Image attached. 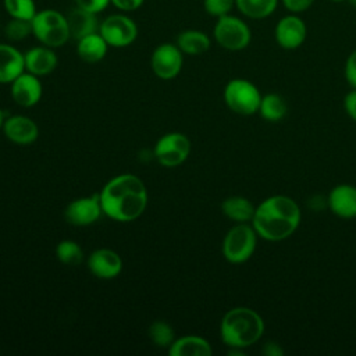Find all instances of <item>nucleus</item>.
<instances>
[{
  "instance_id": "obj_1",
  "label": "nucleus",
  "mask_w": 356,
  "mask_h": 356,
  "mask_svg": "<svg viewBox=\"0 0 356 356\" xmlns=\"http://www.w3.org/2000/svg\"><path fill=\"white\" fill-rule=\"evenodd\" d=\"M99 196L103 213L122 222L136 220L147 204L146 188L134 174H121L111 178Z\"/></svg>"
},
{
  "instance_id": "obj_2",
  "label": "nucleus",
  "mask_w": 356,
  "mask_h": 356,
  "mask_svg": "<svg viewBox=\"0 0 356 356\" xmlns=\"http://www.w3.org/2000/svg\"><path fill=\"white\" fill-rule=\"evenodd\" d=\"M300 218V209L292 197L274 195L256 206L252 227L260 238L278 242L289 238L298 229Z\"/></svg>"
},
{
  "instance_id": "obj_3",
  "label": "nucleus",
  "mask_w": 356,
  "mask_h": 356,
  "mask_svg": "<svg viewBox=\"0 0 356 356\" xmlns=\"http://www.w3.org/2000/svg\"><path fill=\"white\" fill-rule=\"evenodd\" d=\"M264 332L261 316L250 307H234L228 310L220 324L221 339L234 349L248 348L256 343Z\"/></svg>"
},
{
  "instance_id": "obj_4",
  "label": "nucleus",
  "mask_w": 356,
  "mask_h": 356,
  "mask_svg": "<svg viewBox=\"0 0 356 356\" xmlns=\"http://www.w3.org/2000/svg\"><path fill=\"white\" fill-rule=\"evenodd\" d=\"M31 24L32 35L47 47L56 49L64 46L71 39L67 15L57 10L44 8L38 11Z\"/></svg>"
},
{
  "instance_id": "obj_5",
  "label": "nucleus",
  "mask_w": 356,
  "mask_h": 356,
  "mask_svg": "<svg viewBox=\"0 0 356 356\" xmlns=\"http://www.w3.org/2000/svg\"><path fill=\"white\" fill-rule=\"evenodd\" d=\"M257 234L254 228L246 222H238L234 225L222 241V254L234 264H241L248 261L257 245Z\"/></svg>"
},
{
  "instance_id": "obj_6",
  "label": "nucleus",
  "mask_w": 356,
  "mask_h": 356,
  "mask_svg": "<svg viewBox=\"0 0 356 356\" xmlns=\"http://www.w3.org/2000/svg\"><path fill=\"white\" fill-rule=\"evenodd\" d=\"M213 38L222 49L239 51L249 46L252 32L249 25L242 18L227 14L217 18L213 28Z\"/></svg>"
},
{
  "instance_id": "obj_7",
  "label": "nucleus",
  "mask_w": 356,
  "mask_h": 356,
  "mask_svg": "<svg viewBox=\"0 0 356 356\" xmlns=\"http://www.w3.org/2000/svg\"><path fill=\"white\" fill-rule=\"evenodd\" d=\"M261 95L257 86L243 78L231 79L224 88V102L239 115H252L259 111Z\"/></svg>"
},
{
  "instance_id": "obj_8",
  "label": "nucleus",
  "mask_w": 356,
  "mask_h": 356,
  "mask_svg": "<svg viewBox=\"0 0 356 356\" xmlns=\"http://www.w3.org/2000/svg\"><path fill=\"white\" fill-rule=\"evenodd\" d=\"M99 33L111 47H127L138 36V25L127 14H111L99 26Z\"/></svg>"
},
{
  "instance_id": "obj_9",
  "label": "nucleus",
  "mask_w": 356,
  "mask_h": 356,
  "mask_svg": "<svg viewBox=\"0 0 356 356\" xmlns=\"http://www.w3.org/2000/svg\"><path fill=\"white\" fill-rule=\"evenodd\" d=\"M189 153L191 142L179 132H171L161 136L154 146V157L164 167H177L182 164Z\"/></svg>"
},
{
  "instance_id": "obj_10",
  "label": "nucleus",
  "mask_w": 356,
  "mask_h": 356,
  "mask_svg": "<svg viewBox=\"0 0 356 356\" xmlns=\"http://www.w3.org/2000/svg\"><path fill=\"white\" fill-rule=\"evenodd\" d=\"M307 36V26L299 14H286L278 19L274 28V39L277 44L285 50L300 47Z\"/></svg>"
},
{
  "instance_id": "obj_11",
  "label": "nucleus",
  "mask_w": 356,
  "mask_h": 356,
  "mask_svg": "<svg viewBox=\"0 0 356 356\" xmlns=\"http://www.w3.org/2000/svg\"><path fill=\"white\" fill-rule=\"evenodd\" d=\"M182 51L177 44L161 43L159 44L152 54L150 64L152 70L160 79H172L175 78L182 68Z\"/></svg>"
},
{
  "instance_id": "obj_12",
  "label": "nucleus",
  "mask_w": 356,
  "mask_h": 356,
  "mask_svg": "<svg viewBox=\"0 0 356 356\" xmlns=\"http://www.w3.org/2000/svg\"><path fill=\"white\" fill-rule=\"evenodd\" d=\"M102 213H103V209L100 203V196L92 195V196L81 197L71 202L65 207L64 217L70 224L83 227L97 221Z\"/></svg>"
},
{
  "instance_id": "obj_13",
  "label": "nucleus",
  "mask_w": 356,
  "mask_h": 356,
  "mask_svg": "<svg viewBox=\"0 0 356 356\" xmlns=\"http://www.w3.org/2000/svg\"><path fill=\"white\" fill-rule=\"evenodd\" d=\"M11 96L21 107L35 106L42 97V83L39 76L24 71L11 82Z\"/></svg>"
},
{
  "instance_id": "obj_14",
  "label": "nucleus",
  "mask_w": 356,
  "mask_h": 356,
  "mask_svg": "<svg viewBox=\"0 0 356 356\" xmlns=\"http://www.w3.org/2000/svg\"><path fill=\"white\" fill-rule=\"evenodd\" d=\"M328 209L341 218L356 217V186L350 184H339L334 186L327 197Z\"/></svg>"
},
{
  "instance_id": "obj_15",
  "label": "nucleus",
  "mask_w": 356,
  "mask_h": 356,
  "mask_svg": "<svg viewBox=\"0 0 356 356\" xmlns=\"http://www.w3.org/2000/svg\"><path fill=\"white\" fill-rule=\"evenodd\" d=\"M88 268L102 280H111L121 273L122 260L111 249H97L88 259Z\"/></svg>"
},
{
  "instance_id": "obj_16",
  "label": "nucleus",
  "mask_w": 356,
  "mask_h": 356,
  "mask_svg": "<svg viewBox=\"0 0 356 356\" xmlns=\"http://www.w3.org/2000/svg\"><path fill=\"white\" fill-rule=\"evenodd\" d=\"M4 135L17 145H29L38 139V125L28 117L14 115L4 120Z\"/></svg>"
},
{
  "instance_id": "obj_17",
  "label": "nucleus",
  "mask_w": 356,
  "mask_h": 356,
  "mask_svg": "<svg viewBox=\"0 0 356 356\" xmlns=\"http://www.w3.org/2000/svg\"><path fill=\"white\" fill-rule=\"evenodd\" d=\"M24 60H25V71L36 76L47 75L51 71H54V68L57 67V56L54 50L44 44L29 49L24 54Z\"/></svg>"
},
{
  "instance_id": "obj_18",
  "label": "nucleus",
  "mask_w": 356,
  "mask_h": 356,
  "mask_svg": "<svg viewBox=\"0 0 356 356\" xmlns=\"http://www.w3.org/2000/svg\"><path fill=\"white\" fill-rule=\"evenodd\" d=\"M24 71V54L13 44L0 43V83H11Z\"/></svg>"
},
{
  "instance_id": "obj_19",
  "label": "nucleus",
  "mask_w": 356,
  "mask_h": 356,
  "mask_svg": "<svg viewBox=\"0 0 356 356\" xmlns=\"http://www.w3.org/2000/svg\"><path fill=\"white\" fill-rule=\"evenodd\" d=\"M67 21H68L71 38H74L75 40H79L86 35L99 32L100 22L97 19V14L82 10L76 6L72 11L68 13Z\"/></svg>"
},
{
  "instance_id": "obj_20",
  "label": "nucleus",
  "mask_w": 356,
  "mask_h": 356,
  "mask_svg": "<svg viewBox=\"0 0 356 356\" xmlns=\"http://www.w3.org/2000/svg\"><path fill=\"white\" fill-rule=\"evenodd\" d=\"M76 42H78L76 53H78L79 58L85 63H89V64L99 63L107 54L108 44L106 43V40L103 39V36L99 32L86 35Z\"/></svg>"
},
{
  "instance_id": "obj_21",
  "label": "nucleus",
  "mask_w": 356,
  "mask_h": 356,
  "mask_svg": "<svg viewBox=\"0 0 356 356\" xmlns=\"http://www.w3.org/2000/svg\"><path fill=\"white\" fill-rule=\"evenodd\" d=\"M211 352L210 343L197 335L178 338L168 348V353L171 356H210Z\"/></svg>"
},
{
  "instance_id": "obj_22",
  "label": "nucleus",
  "mask_w": 356,
  "mask_h": 356,
  "mask_svg": "<svg viewBox=\"0 0 356 356\" xmlns=\"http://www.w3.org/2000/svg\"><path fill=\"white\" fill-rule=\"evenodd\" d=\"M221 210L225 217L235 222H252L256 206L243 196H229L221 203Z\"/></svg>"
},
{
  "instance_id": "obj_23",
  "label": "nucleus",
  "mask_w": 356,
  "mask_h": 356,
  "mask_svg": "<svg viewBox=\"0 0 356 356\" xmlns=\"http://www.w3.org/2000/svg\"><path fill=\"white\" fill-rule=\"evenodd\" d=\"M210 38L202 31L186 29L177 36V46L184 54L199 56L210 49Z\"/></svg>"
},
{
  "instance_id": "obj_24",
  "label": "nucleus",
  "mask_w": 356,
  "mask_h": 356,
  "mask_svg": "<svg viewBox=\"0 0 356 356\" xmlns=\"http://www.w3.org/2000/svg\"><path fill=\"white\" fill-rule=\"evenodd\" d=\"M280 0H235L238 11L249 19H266L274 14Z\"/></svg>"
},
{
  "instance_id": "obj_25",
  "label": "nucleus",
  "mask_w": 356,
  "mask_h": 356,
  "mask_svg": "<svg viewBox=\"0 0 356 356\" xmlns=\"http://www.w3.org/2000/svg\"><path fill=\"white\" fill-rule=\"evenodd\" d=\"M288 111V104L285 99L278 93H268L261 96L259 111L261 118L270 122L281 121Z\"/></svg>"
},
{
  "instance_id": "obj_26",
  "label": "nucleus",
  "mask_w": 356,
  "mask_h": 356,
  "mask_svg": "<svg viewBox=\"0 0 356 356\" xmlns=\"http://www.w3.org/2000/svg\"><path fill=\"white\" fill-rule=\"evenodd\" d=\"M3 6L10 18L32 21L38 13L33 0H3Z\"/></svg>"
},
{
  "instance_id": "obj_27",
  "label": "nucleus",
  "mask_w": 356,
  "mask_h": 356,
  "mask_svg": "<svg viewBox=\"0 0 356 356\" xmlns=\"http://www.w3.org/2000/svg\"><path fill=\"white\" fill-rule=\"evenodd\" d=\"M56 256L67 266H78L83 260V252L74 241H61L56 248Z\"/></svg>"
},
{
  "instance_id": "obj_28",
  "label": "nucleus",
  "mask_w": 356,
  "mask_h": 356,
  "mask_svg": "<svg viewBox=\"0 0 356 356\" xmlns=\"http://www.w3.org/2000/svg\"><path fill=\"white\" fill-rule=\"evenodd\" d=\"M150 339L160 348H170L174 339V330L165 321H154L149 328Z\"/></svg>"
},
{
  "instance_id": "obj_29",
  "label": "nucleus",
  "mask_w": 356,
  "mask_h": 356,
  "mask_svg": "<svg viewBox=\"0 0 356 356\" xmlns=\"http://www.w3.org/2000/svg\"><path fill=\"white\" fill-rule=\"evenodd\" d=\"M4 35L10 42H21L32 35V24L31 21L11 18L4 26Z\"/></svg>"
},
{
  "instance_id": "obj_30",
  "label": "nucleus",
  "mask_w": 356,
  "mask_h": 356,
  "mask_svg": "<svg viewBox=\"0 0 356 356\" xmlns=\"http://www.w3.org/2000/svg\"><path fill=\"white\" fill-rule=\"evenodd\" d=\"M235 7V0H203L204 11L211 17H222L231 14Z\"/></svg>"
},
{
  "instance_id": "obj_31",
  "label": "nucleus",
  "mask_w": 356,
  "mask_h": 356,
  "mask_svg": "<svg viewBox=\"0 0 356 356\" xmlns=\"http://www.w3.org/2000/svg\"><path fill=\"white\" fill-rule=\"evenodd\" d=\"M74 3L76 7L82 10L99 14L104 11L108 7V4H111V0H74Z\"/></svg>"
},
{
  "instance_id": "obj_32",
  "label": "nucleus",
  "mask_w": 356,
  "mask_h": 356,
  "mask_svg": "<svg viewBox=\"0 0 356 356\" xmlns=\"http://www.w3.org/2000/svg\"><path fill=\"white\" fill-rule=\"evenodd\" d=\"M345 79L352 89H356V49L348 56L345 61Z\"/></svg>"
},
{
  "instance_id": "obj_33",
  "label": "nucleus",
  "mask_w": 356,
  "mask_h": 356,
  "mask_svg": "<svg viewBox=\"0 0 356 356\" xmlns=\"http://www.w3.org/2000/svg\"><path fill=\"white\" fill-rule=\"evenodd\" d=\"M284 6V8L292 14H300L306 10H309L314 0H280Z\"/></svg>"
},
{
  "instance_id": "obj_34",
  "label": "nucleus",
  "mask_w": 356,
  "mask_h": 356,
  "mask_svg": "<svg viewBox=\"0 0 356 356\" xmlns=\"http://www.w3.org/2000/svg\"><path fill=\"white\" fill-rule=\"evenodd\" d=\"M143 3L145 0H111V4L122 13L136 11L143 6Z\"/></svg>"
},
{
  "instance_id": "obj_35",
  "label": "nucleus",
  "mask_w": 356,
  "mask_h": 356,
  "mask_svg": "<svg viewBox=\"0 0 356 356\" xmlns=\"http://www.w3.org/2000/svg\"><path fill=\"white\" fill-rule=\"evenodd\" d=\"M343 108L346 114L356 122V89H352L343 97Z\"/></svg>"
},
{
  "instance_id": "obj_36",
  "label": "nucleus",
  "mask_w": 356,
  "mask_h": 356,
  "mask_svg": "<svg viewBox=\"0 0 356 356\" xmlns=\"http://www.w3.org/2000/svg\"><path fill=\"white\" fill-rule=\"evenodd\" d=\"M264 352H266L267 355H270V356H280V355H282V350L280 349L278 343H271V342L266 343Z\"/></svg>"
},
{
  "instance_id": "obj_37",
  "label": "nucleus",
  "mask_w": 356,
  "mask_h": 356,
  "mask_svg": "<svg viewBox=\"0 0 356 356\" xmlns=\"http://www.w3.org/2000/svg\"><path fill=\"white\" fill-rule=\"evenodd\" d=\"M346 1H348L353 8H356V0H346Z\"/></svg>"
},
{
  "instance_id": "obj_38",
  "label": "nucleus",
  "mask_w": 356,
  "mask_h": 356,
  "mask_svg": "<svg viewBox=\"0 0 356 356\" xmlns=\"http://www.w3.org/2000/svg\"><path fill=\"white\" fill-rule=\"evenodd\" d=\"M330 1H334V3H342V1H346V0H330Z\"/></svg>"
},
{
  "instance_id": "obj_39",
  "label": "nucleus",
  "mask_w": 356,
  "mask_h": 356,
  "mask_svg": "<svg viewBox=\"0 0 356 356\" xmlns=\"http://www.w3.org/2000/svg\"><path fill=\"white\" fill-rule=\"evenodd\" d=\"M0 35H1V25H0Z\"/></svg>"
}]
</instances>
